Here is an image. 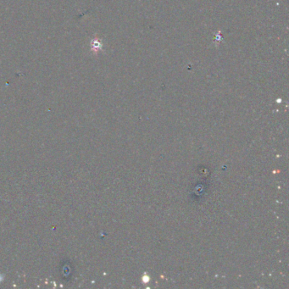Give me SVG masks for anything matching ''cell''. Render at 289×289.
Wrapping results in <instances>:
<instances>
[{"mask_svg": "<svg viewBox=\"0 0 289 289\" xmlns=\"http://www.w3.org/2000/svg\"><path fill=\"white\" fill-rule=\"evenodd\" d=\"M1 280H2V279H1V278H0V281H1Z\"/></svg>", "mask_w": 289, "mask_h": 289, "instance_id": "1", "label": "cell"}]
</instances>
